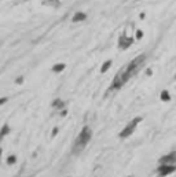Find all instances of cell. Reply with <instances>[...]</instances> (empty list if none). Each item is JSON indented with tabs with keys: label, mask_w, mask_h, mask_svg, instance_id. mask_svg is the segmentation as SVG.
<instances>
[{
	"label": "cell",
	"mask_w": 176,
	"mask_h": 177,
	"mask_svg": "<svg viewBox=\"0 0 176 177\" xmlns=\"http://www.w3.org/2000/svg\"><path fill=\"white\" fill-rule=\"evenodd\" d=\"M158 163H161V165H176V151L169 152L162 158H160Z\"/></svg>",
	"instance_id": "cell-6"
},
{
	"label": "cell",
	"mask_w": 176,
	"mask_h": 177,
	"mask_svg": "<svg viewBox=\"0 0 176 177\" xmlns=\"http://www.w3.org/2000/svg\"><path fill=\"white\" fill-rule=\"evenodd\" d=\"M6 102H7V98H1V99H0V104H4Z\"/></svg>",
	"instance_id": "cell-18"
},
{
	"label": "cell",
	"mask_w": 176,
	"mask_h": 177,
	"mask_svg": "<svg viewBox=\"0 0 176 177\" xmlns=\"http://www.w3.org/2000/svg\"><path fill=\"white\" fill-rule=\"evenodd\" d=\"M1 151H3V150H1V148H0V156H1Z\"/></svg>",
	"instance_id": "cell-22"
},
{
	"label": "cell",
	"mask_w": 176,
	"mask_h": 177,
	"mask_svg": "<svg viewBox=\"0 0 176 177\" xmlns=\"http://www.w3.org/2000/svg\"><path fill=\"white\" fill-rule=\"evenodd\" d=\"M160 98H161V100H164V102H169V100H171V95H169V92L166 89H164V91L160 93Z\"/></svg>",
	"instance_id": "cell-13"
},
{
	"label": "cell",
	"mask_w": 176,
	"mask_h": 177,
	"mask_svg": "<svg viewBox=\"0 0 176 177\" xmlns=\"http://www.w3.org/2000/svg\"><path fill=\"white\" fill-rule=\"evenodd\" d=\"M15 162H17V156H15V155H10L7 158V163H8V165H14Z\"/></svg>",
	"instance_id": "cell-14"
},
{
	"label": "cell",
	"mask_w": 176,
	"mask_h": 177,
	"mask_svg": "<svg viewBox=\"0 0 176 177\" xmlns=\"http://www.w3.org/2000/svg\"><path fill=\"white\" fill-rule=\"evenodd\" d=\"M175 76H176V74H175Z\"/></svg>",
	"instance_id": "cell-23"
},
{
	"label": "cell",
	"mask_w": 176,
	"mask_h": 177,
	"mask_svg": "<svg viewBox=\"0 0 176 177\" xmlns=\"http://www.w3.org/2000/svg\"><path fill=\"white\" fill-rule=\"evenodd\" d=\"M87 19V14L85 12H83V11H79V12H76L74 15H73V18H72V22H83V21H85Z\"/></svg>",
	"instance_id": "cell-7"
},
{
	"label": "cell",
	"mask_w": 176,
	"mask_h": 177,
	"mask_svg": "<svg viewBox=\"0 0 176 177\" xmlns=\"http://www.w3.org/2000/svg\"><path fill=\"white\" fill-rule=\"evenodd\" d=\"M135 37H136V40H140V39H142V37H143V30L138 29L136 32H135Z\"/></svg>",
	"instance_id": "cell-15"
},
{
	"label": "cell",
	"mask_w": 176,
	"mask_h": 177,
	"mask_svg": "<svg viewBox=\"0 0 176 177\" xmlns=\"http://www.w3.org/2000/svg\"><path fill=\"white\" fill-rule=\"evenodd\" d=\"M22 82H24V77H18L15 80V84H22Z\"/></svg>",
	"instance_id": "cell-16"
},
{
	"label": "cell",
	"mask_w": 176,
	"mask_h": 177,
	"mask_svg": "<svg viewBox=\"0 0 176 177\" xmlns=\"http://www.w3.org/2000/svg\"><path fill=\"white\" fill-rule=\"evenodd\" d=\"M175 170H176V165H161V163H158L157 174L158 177H165V176H169L171 173H173Z\"/></svg>",
	"instance_id": "cell-4"
},
{
	"label": "cell",
	"mask_w": 176,
	"mask_h": 177,
	"mask_svg": "<svg viewBox=\"0 0 176 177\" xmlns=\"http://www.w3.org/2000/svg\"><path fill=\"white\" fill-rule=\"evenodd\" d=\"M111 65H113V60H106L103 65H102V68H101V73L103 74V73H106V71L109 70V69L111 68Z\"/></svg>",
	"instance_id": "cell-12"
},
{
	"label": "cell",
	"mask_w": 176,
	"mask_h": 177,
	"mask_svg": "<svg viewBox=\"0 0 176 177\" xmlns=\"http://www.w3.org/2000/svg\"><path fill=\"white\" fill-rule=\"evenodd\" d=\"M140 18H142V19H144V18H146V15H144V12H142V14H140Z\"/></svg>",
	"instance_id": "cell-20"
},
{
	"label": "cell",
	"mask_w": 176,
	"mask_h": 177,
	"mask_svg": "<svg viewBox=\"0 0 176 177\" xmlns=\"http://www.w3.org/2000/svg\"><path fill=\"white\" fill-rule=\"evenodd\" d=\"M91 137H92V131L90 126H84L81 129V132L79 133V136L76 137L74 144H73V152L79 154L87 147V144L90 143Z\"/></svg>",
	"instance_id": "cell-2"
},
{
	"label": "cell",
	"mask_w": 176,
	"mask_h": 177,
	"mask_svg": "<svg viewBox=\"0 0 176 177\" xmlns=\"http://www.w3.org/2000/svg\"><path fill=\"white\" fill-rule=\"evenodd\" d=\"M57 133H58V128H55L54 131H52V136H55V135H57Z\"/></svg>",
	"instance_id": "cell-19"
},
{
	"label": "cell",
	"mask_w": 176,
	"mask_h": 177,
	"mask_svg": "<svg viewBox=\"0 0 176 177\" xmlns=\"http://www.w3.org/2000/svg\"><path fill=\"white\" fill-rule=\"evenodd\" d=\"M132 43H133V37L127 36L125 33H122L119 39V48L120 50H127V48H130V47L132 46Z\"/></svg>",
	"instance_id": "cell-5"
},
{
	"label": "cell",
	"mask_w": 176,
	"mask_h": 177,
	"mask_svg": "<svg viewBox=\"0 0 176 177\" xmlns=\"http://www.w3.org/2000/svg\"><path fill=\"white\" fill-rule=\"evenodd\" d=\"M65 68H66L65 63H57L52 66V71H54V73H61V71L65 70Z\"/></svg>",
	"instance_id": "cell-11"
},
{
	"label": "cell",
	"mask_w": 176,
	"mask_h": 177,
	"mask_svg": "<svg viewBox=\"0 0 176 177\" xmlns=\"http://www.w3.org/2000/svg\"><path fill=\"white\" fill-rule=\"evenodd\" d=\"M146 73H147V76H151V73H153V71H151V70H150V69H149V70H147V71H146Z\"/></svg>",
	"instance_id": "cell-21"
},
{
	"label": "cell",
	"mask_w": 176,
	"mask_h": 177,
	"mask_svg": "<svg viewBox=\"0 0 176 177\" xmlns=\"http://www.w3.org/2000/svg\"><path fill=\"white\" fill-rule=\"evenodd\" d=\"M52 107H54L55 110H63L65 109V102L61 99H55L54 102H52Z\"/></svg>",
	"instance_id": "cell-9"
},
{
	"label": "cell",
	"mask_w": 176,
	"mask_h": 177,
	"mask_svg": "<svg viewBox=\"0 0 176 177\" xmlns=\"http://www.w3.org/2000/svg\"><path fill=\"white\" fill-rule=\"evenodd\" d=\"M146 62V54H140L136 58H133L128 65H125L121 70L116 74V77L113 78V82L109 87V92L110 91H117V89L122 88L127 82L130 81V78H132L140 70V68L143 66V63Z\"/></svg>",
	"instance_id": "cell-1"
},
{
	"label": "cell",
	"mask_w": 176,
	"mask_h": 177,
	"mask_svg": "<svg viewBox=\"0 0 176 177\" xmlns=\"http://www.w3.org/2000/svg\"><path fill=\"white\" fill-rule=\"evenodd\" d=\"M10 132H11V129H10V126H8V124H4L3 126H1V129H0V142H1Z\"/></svg>",
	"instance_id": "cell-8"
},
{
	"label": "cell",
	"mask_w": 176,
	"mask_h": 177,
	"mask_svg": "<svg viewBox=\"0 0 176 177\" xmlns=\"http://www.w3.org/2000/svg\"><path fill=\"white\" fill-rule=\"evenodd\" d=\"M43 6H48V7H59L61 1L59 0H44Z\"/></svg>",
	"instance_id": "cell-10"
},
{
	"label": "cell",
	"mask_w": 176,
	"mask_h": 177,
	"mask_svg": "<svg viewBox=\"0 0 176 177\" xmlns=\"http://www.w3.org/2000/svg\"><path fill=\"white\" fill-rule=\"evenodd\" d=\"M66 114H68V110H66V109H63V110H61V117H65Z\"/></svg>",
	"instance_id": "cell-17"
},
{
	"label": "cell",
	"mask_w": 176,
	"mask_h": 177,
	"mask_svg": "<svg viewBox=\"0 0 176 177\" xmlns=\"http://www.w3.org/2000/svg\"><path fill=\"white\" fill-rule=\"evenodd\" d=\"M140 121H142V117H135L132 121H131L130 124L127 125L124 129H122L121 132H120V137L121 139H127V137H130L131 135H132L133 132H135V129H136L138 124H139Z\"/></svg>",
	"instance_id": "cell-3"
}]
</instances>
